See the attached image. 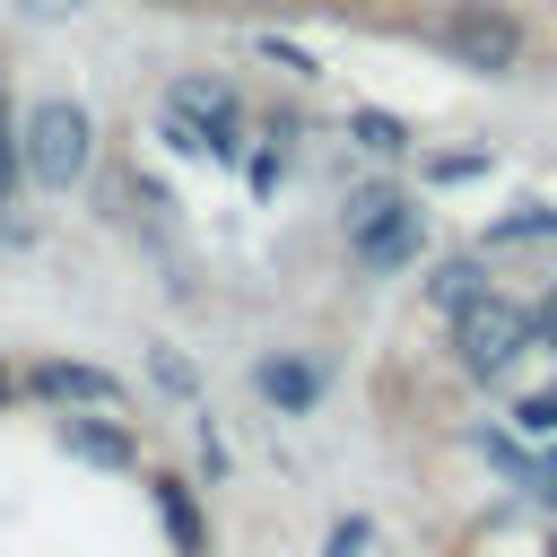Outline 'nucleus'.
I'll list each match as a JSON object with an SVG mask.
<instances>
[{"label": "nucleus", "mask_w": 557, "mask_h": 557, "mask_svg": "<svg viewBox=\"0 0 557 557\" xmlns=\"http://www.w3.org/2000/svg\"><path fill=\"white\" fill-rule=\"evenodd\" d=\"M17 165H26L44 191L78 183V174H87V113H78L70 96H44V104L26 113V131H17Z\"/></svg>", "instance_id": "obj_1"}, {"label": "nucleus", "mask_w": 557, "mask_h": 557, "mask_svg": "<svg viewBox=\"0 0 557 557\" xmlns=\"http://www.w3.org/2000/svg\"><path fill=\"white\" fill-rule=\"evenodd\" d=\"M453 322H461V331H453V348H461V374H470V383H496V374L531 348V313H522V305L479 296V305H461Z\"/></svg>", "instance_id": "obj_2"}, {"label": "nucleus", "mask_w": 557, "mask_h": 557, "mask_svg": "<svg viewBox=\"0 0 557 557\" xmlns=\"http://www.w3.org/2000/svg\"><path fill=\"white\" fill-rule=\"evenodd\" d=\"M165 131H174L191 157H235L244 113H235V96H226L218 78H174V87H165Z\"/></svg>", "instance_id": "obj_3"}, {"label": "nucleus", "mask_w": 557, "mask_h": 557, "mask_svg": "<svg viewBox=\"0 0 557 557\" xmlns=\"http://www.w3.org/2000/svg\"><path fill=\"white\" fill-rule=\"evenodd\" d=\"M444 44H453V61H470V70H513V61H522V26H513L496 0H461V9L444 17Z\"/></svg>", "instance_id": "obj_4"}, {"label": "nucleus", "mask_w": 557, "mask_h": 557, "mask_svg": "<svg viewBox=\"0 0 557 557\" xmlns=\"http://www.w3.org/2000/svg\"><path fill=\"white\" fill-rule=\"evenodd\" d=\"M357 252L374 261V270H392V261H409L418 252V209L409 200H392V191H357Z\"/></svg>", "instance_id": "obj_5"}, {"label": "nucleus", "mask_w": 557, "mask_h": 557, "mask_svg": "<svg viewBox=\"0 0 557 557\" xmlns=\"http://www.w3.org/2000/svg\"><path fill=\"white\" fill-rule=\"evenodd\" d=\"M26 392H35V400H70V409H113V400H122V383H113L104 366H70V357L35 366Z\"/></svg>", "instance_id": "obj_6"}, {"label": "nucleus", "mask_w": 557, "mask_h": 557, "mask_svg": "<svg viewBox=\"0 0 557 557\" xmlns=\"http://www.w3.org/2000/svg\"><path fill=\"white\" fill-rule=\"evenodd\" d=\"M426 296H435V313H461V305L487 296V270H479V261H444V270L426 278Z\"/></svg>", "instance_id": "obj_7"}, {"label": "nucleus", "mask_w": 557, "mask_h": 557, "mask_svg": "<svg viewBox=\"0 0 557 557\" xmlns=\"http://www.w3.org/2000/svg\"><path fill=\"white\" fill-rule=\"evenodd\" d=\"M261 392H270L278 409H313V374H305V366H261Z\"/></svg>", "instance_id": "obj_8"}, {"label": "nucleus", "mask_w": 557, "mask_h": 557, "mask_svg": "<svg viewBox=\"0 0 557 557\" xmlns=\"http://www.w3.org/2000/svg\"><path fill=\"white\" fill-rule=\"evenodd\" d=\"M70 444H78V453H96V461H122V453H131V444H122V426H87V418L70 426Z\"/></svg>", "instance_id": "obj_9"}, {"label": "nucleus", "mask_w": 557, "mask_h": 557, "mask_svg": "<svg viewBox=\"0 0 557 557\" xmlns=\"http://www.w3.org/2000/svg\"><path fill=\"white\" fill-rule=\"evenodd\" d=\"M513 418H522V426H531V435H557V392H531V400H522V409H513Z\"/></svg>", "instance_id": "obj_10"}, {"label": "nucleus", "mask_w": 557, "mask_h": 557, "mask_svg": "<svg viewBox=\"0 0 557 557\" xmlns=\"http://www.w3.org/2000/svg\"><path fill=\"white\" fill-rule=\"evenodd\" d=\"M496 235H505V244H522V235H557V209H522V218H505Z\"/></svg>", "instance_id": "obj_11"}, {"label": "nucleus", "mask_w": 557, "mask_h": 557, "mask_svg": "<svg viewBox=\"0 0 557 557\" xmlns=\"http://www.w3.org/2000/svg\"><path fill=\"white\" fill-rule=\"evenodd\" d=\"M522 313H531V348H557V287L540 305H522Z\"/></svg>", "instance_id": "obj_12"}, {"label": "nucleus", "mask_w": 557, "mask_h": 557, "mask_svg": "<svg viewBox=\"0 0 557 557\" xmlns=\"http://www.w3.org/2000/svg\"><path fill=\"white\" fill-rule=\"evenodd\" d=\"M357 139H366V148H400V122H392V113H357Z\"/></svg>", "instance_id": "obj_13"}, {"label": "nucleus", "mask_w": 557, "mask_h": 557, "mask_svg": "<svg viewBox=\"0 0 557 557\" xmlns=\"http://www.w3.org/2000/svg\"><path fill=\"white\" fill-rule=\"evenodd\" d=\"M165 522H174V531H183V540H200V513H191V496H183V487H174V479H165Z\"/></svg>", "instance_id": "obj_14"}, {"label": "nucleus", "mask_w": 557, "mask_h": 557, "mask_svg": "<svg viewBox=\"0 0 557 557\" xmlns=\"http://www.w3.org/2000/svg\"><path fill=\"white\" fill-rule=\"evenodd\" d=\"M17 183V131H9V104H0V191Z\"/></svg>", "instance_id": "obj_15"}, {"label": "nucleus", "mask_w": 557, "mask_h": 557, "mask_svg": "<svg viewBox=\"0 0 557 557\" xmlns=\"http://www.w3.org/2000/svg\"><path fill=\"white\" fill-rule=\"evenodd\" d=\"M9 392H17V374H9V366H0V400H9Z\"/></svg>", "instance_id": "obj_16"}]
</instances>
